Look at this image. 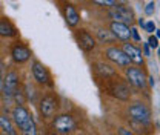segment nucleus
<instances>
[{
    "label": "nucleus",
    "instance_id": "obj_1",
    "mask_svg": "<svg viewBox=\"0 0 160 135\" xmlns=\"http://www.w3.org/2000/svg\"><path fill=\"white\" fill-rule=\"evenodd\" d=\"M37 106H39V114L42 117V120H52L60 109V98L57 95V92L54 89L43 92L39 97Z\"/></svg>",
    "mask_w": 160,
    "mask_h": 135
},
{
    "label": "nucleus",
    "instance_id": "obj_2",
    "mask_svg": "<svg viewBox=\"0 0 160 135\" xmlns=\"http://www.w3.org/2000/svg\"><path fill=\"white\" fill-rule=\"evenodd\" d=\"M20 83V75L19 71L16 68H9L3 77V91H2V100H3V104L5 106H11L14 104V92L19 89Z\"/></svg>",
    "mask_w": 160,
    "mask_h": 135
},
{
    "label": "nucleus",
    "instance_id": "obj_3",
    "mask_svg": "<svg viewBox=\"0 0 160 135\" xmlns=\"http://www.w3.org/2000/svg\"><path fill=\"white\" fill-rule=\"evenodd\" d=\"M103 92H106L108 95L114 97L120 101H128L131 98V89H129L128 81L120 80L119 75L103 81Z\"/></svg>",
    "mask_w": 160,
    "mask_h": 135
},
{
    "label": "nucleus",
    "instance_id": "obj_4",
    "mask_svg": "<svg viewBox=\"0 0 160 135\" xmlns=\"http://www.w3.org/2000/svg\"><path fill=\"white\" fill-rule=\"evenodd\" d=\"M31 75H32V80L34 83L40 86V88H49V89H54V80H52V75L49 72V69L40 61L37 58H32L31 60Z\"/></svg>",
    "mask_w": 160,
    "mask_h": 135
},
{
    "label": "nucleus",
    "instance_id": "obj_5",
    "mask_svg": "<svg viewBox=\"0 0 160 135\" xmlns=\"http://www.w3.org/2000/svg\"><path fill=\"white\" fill-rule=\"evenodd\" d=\"M51 128L59 135H71L77 129V121L71 114H57L51 121Z\"/></svg>",
    "mask_w": 160,
    "mask_h": 135
},
{
    "label": "nucleus",
    "instance_id": "obj_6",
    "mask_svg": "<svg viewBox=\"0 0 160 135\" xmlns=\"http://www.w3.org/2000/svg\"><path fill=\"white\" fill-rule=\"evenodd\" d=\"M74 40H76L77 46L85 54L94 52L97 45H99L96 37H94V34H91L89 29H86V28H76L74 29Z\"/></svg>",
    "mask_w": 160,
    "mask_h": 135
},
{
    "label": "nucleus",
    "instance_id": "obj_7",
    "mask_svg": "<svg viewBox=\"0 0 160 135\" xmlns=\"http://www.w3.org/2000/svg\"><path fill=\"white\" fill-rule=\"evenodd\" d=\"M59 5H60V12H62V16L65 19V23L68 25V28H71V29L79 28L82 17H80L77 6L74 3H71L69 0H59Z\"/></svg>",
    "mask_w": 160,
    "mask_h": 135
},
{
    "label": "nucleus",
    "instance_id": "obj_8",
    "mask_svg": "<svg viewBox=\"0 0 160 135\" xmlns=\"http://www.w3.org/2000/svg\"><path fill=\"white\" fill-rule=\"evenodd\" d=\"M9 55L16 65H25L32 58V51L25 41L14 40L9 46Z\"/></svg>",
    "mask_w": 160,
    "mask_h": 135
},
{
    "label": "nucleus",
    "instance_id": "obj_9",
    "mask_svg": "<svg viewBox=\"0 0 160 135\" xmlns=\"http://www.w3.org/2000/svg\"><path fill=\"white\" fill-rule=\"evenodd\" d=\"M103 57L108 60V63H111L112 66H117V68H128L131 65L128 55L123 52V49L120 46H106L103 49Z\"/></svg>",
    "mask_w": 160,
    "mask_h": 135
},
{
    "label": "nucleus",
    "instance_id": "obj_10",
    "mask_svg": "<svg viewBox=\"0 0 160 135\" xmlns=\"http://www.w3.org/2000/svg\"><path fill=\"white\" fill-rule=\"evenodd\" d=\"M128 115L132 121L139 123V124H148L151 123V109L142 103V101H134L129 103L128 106Z\"/></svg>",
    "mask_w": 160,
    "mask_h": 135
},
{
    "label": "nucleus",
    "instance_id": "obj_11",
    "mask_svg": "<svg viewBox=\"0 0 160 135\" xmlns=\"http://www.w3.org/2000/svg\"><path fill=\"white\" fill-rule=\"evenodd\" d=\"M108 17L111 19V22H120V23L131 26L134 23V11L129 6L117 2V5L114 8L108 9Z\"/></svg>",
    "mask_w": 160,
    "mask_h": 135
},
{
    "label": "nucleus",
    "instance_id": "obj_12",
    "mask_svg": "<svg viewBox=\"0 0 160 135\" xmlns=\"http://www.w3.org/2000/svg\"><path fill=\"white\" fill-rule=\"evenodd\" d=\"M91 72H92V75L96 77L97 81H106V80H109V78H114L119 75V74H117V69H116L111 63L103 61V60L94 61V63L91 65Z\"/></svg>",
    "mask_w": 160,
    "mask_h": 135
},
{
    "label": "nucleus",
    "instance_id": "obj_13",
    "mask_svg": "<svg viewBox=\"0 0 160 135\" xmlns=\"http://www.w3.org/2000/svg\"><path fill=\"white\" fill-rule=\"evenodd\" d=\"M11 120L16 124V128L19 129L20 132L29 124V121L32 120V115L29 112V109L25 104H16L11 109Z\"/></svg>",
    "mask_w": 160,
    "mask_h": 135
},
{
    "label": "nucleus",
    "instance_id": "obj_14",
    "mask_svg": "<svg viewBox=\"0 0 160 135\" xmlns=\"http://www.w3.org/2000/svg\"><path fill=\"white\" fill-rule=\"evenodd\" d=\"M125 77L128 84L137 88V89H145L146 88V74L143 72V69H140L139 66H128L125 68Z\"/></svg>",
    "mask_w": 160,
    "mask_h": 135
},
{
    "label": "nucleus",
    "instance_id": "obj_15",
    "mask_svg": "<svg viewBox=\"0 0 160 135\" xmlns=\"http://www.w3.org/2000/svg\"><path fill=\"white\" fill-rule=\"evenodd\" d=\"M120 48H122L123 52L128 55L131 63H134L136 66H143V65H145V55H143L142 49H139L136 45H132V43H129V41H125V43H122Z\"/></svg>",
    "mask_w": 160,
    "mask_h": 135
},
{
    "label": "nucleus",
    "instance_id": "obj_16",
    "mask_svg": "<svg viewBox=\"0 0 160 135\" xmlns=\"http://www.w3.org/2000/svg\"><path fill=\"white\" fill-rule=\"evenodd\" d=\"M108 29H109L111 34L116 37V40H120V41H123V43L131 40V26H128V25H125V23L109 22Z\"/></svg>",
    "mask_w": 160,
    "mask_h": 135
},
{
    "label": "nucleus",
    "instance_id": "obj_17",
    "mask_svg": "<svg viewBox=\"0 0 160 135\" xmlns=\"http://www.w3.org/2000/svg\"><path fill=\"white\" fill-rule=\"evenodd\" d=\"M19 29L12 23V20L6 16L0 17V39H17Z\"/></svg>",
    "mask_w": 160,
    "mask_h": 135
},
{
    "label": "nucleus",
    "instance_id": "obj_18",
    "mask_svg": "<svg viewBox=\"0 0 160 135\" xmlns=\"http://www.w3.org/2000/svg\"><path fill=\"white\" fill-rule=\"evenodd\" d=\"M94 37H96V40H97V43H100V45H109V46H112V43L117 41L116 37L111 34V31L106 29V28H103V26L96 28V34H94Z\"/></svg>",
    "mask_w": 160,
    "mask_h": 135
},
{
    "label": "nucleus",
    "instance_id": "obj_19",
    "mask_svg": "<svg viewBox=\"0 0 160 135\" xmlns=\"http://www.w3.org/2000/svg\"><path fill=\"white\" fill-rule=\"evenodd\" d=\"M22 88H23V92H25V97H26V101H29L31 104H37L40 95H39V92H37V89H36V86L32 84V81L31 80H26L22 84Z\"/></svg>",
    "mask_w": 160,
    "mask_h": 135
},
{
    "label": "nucleus",
    "instance_id": "obj_20",
    "mask_svg": "<svg viewBox=\"0 0 160 135\" xmlns=\"http://www.w3.org/2000/svg\"><path fill=\"white\" fill-rule=\"evenodd\" d=\"M0 131L2 134L6 135H17L16 124L12 123L11 117H8L6 114H0Z\"/></svg>",
    "mask_w": 160,
    "mask_h": 135
},
{
    "label": "nucleus",
    "instance_id": "obj_21",
    "mask_svg": "<svg viewBox=\"0 0 160 135\" xmlns=\"http://www.w3.org/2000/svg\"><path fill=\"white\" fill-rule=\"evenodd\" d=\"M92 5H97V6H102V8H114L117 5V0H89Z\"/></svg>",
    "mask_w": 160,
    "mask_h": 135
},
{
    "label": "nucleus",
    "instance_id": "obj_22",
    "mask_svg": "<svg viewBox=\"0 0 160 135\" xmlns=\"http://www.w3.org/2000/svg\"><path fill=\"white\" fill-rule=\"evenodd\" d=\"M148 45H149V48L151 49H159V39L156 37V36H151L149 39H148Z\"/></svg>",
    "mask_w": 160,
    "mask_h": 135
},
{
    "label": "nucleus",
    "instance_id": "obj_23",
    "mask_svg": "<svg viewBox=\"0 0 160 135\" xmlns=\"http://www.w3.org/2000/svg\"><path fill=\"white\" fill-rule=\"evenodd\" d=\"M154 11H156V3H154V2L146 3V6H145V14H146V16H152Z\"/></svg>",
    "mask_w": 160,
    "mask_h": 135
},
{
    "label": "nucleus",
    "instance_id": "obj_24",
    "mask_svg": "<svg viewBox=\"0 0 160 135\" xmlns=\"http://www.w3.org/2000/svg\"><path fill=\"white\" fill-rule=\"evenodd\" d=\"M145 31H146V32H149V34H152L154 31H157V28H156V23H154L152 20L146 22V23H145Z\"/></svg>",
    "mask_w": 160,
    "mask_h": 135
},
{
    "label": "nucleus",
    "instance_id": "obj_25",
    "mask_svg": "<svg viewBox=\"0 0 160 135\" xmlns=\"http://www.w3.org/2000/svg\"><path fill=\"white\" fill-rule=\"evenodd\" d=\"M131 39L136 40V41H140V34L136 26H131Z\"/></svg>",
    "mask_w": 160,
    "mask_h": 135
},
{
    "label": "nucleus",
    "instance_id": "obj_26",
    "mask_svg": "<svg viewBox=\"0 0 160 135\" xmlns=\"http://www.w3.org/2000/svg\"><path fill=\"white\" fill-rule=\"evenodd\" d=\"M117 135H134L129 129H126V128H119L117 129Z\"/></svg>",
    "mask_w": 160,
    "mask_h": 135
},
{
    "label": "nucleus",
    "instance_id": "obj_27",
    "mask_svg": "<svg viewBox=\"0 0 160 135\" xmlns=\"http://www.w3.org/2000/svg\"><path fill=\"white\" fill-rule=\"evenodd\" d=\"M143 55L145 57H149L151 55V48H149L148 43H143Z\"/></svg>",
    "mask_w": 160,
    "mask_h": 135
},
{
    "label": "nucleus",
    "instance_id": "obj_28",
    "mask_svg": "<svg viewBox=\"0 0 160 135\" xmlns=\"http://www.w3.org/2000/svg\"><path fill=\"white\" fill-rule=\"evenodd\" d=\"M146 81L149 83V86H154V84H156V81H154V77H152V75H148V77H146Z\"/></svg>",
    "mask_w": 160,
    "mask_h": 135
},
{
    "label": "nucleus",
    "instance_id": "obj_29",
    "mask_svg": "<svg viewBox=\"0 0 160 135\" xmlns=\"http://www.w3.org/2000/svg\"><path fill=\"white\" fill-rule=\"evenodd\" d=\"M137 23H139V26H142V28L145 29V23H146L145 20H143V19H139V20H137Z\"/></svg>",
    "mask_w": 160,
    "mask_h": 135
},
{
    "label": "nucleus",
    "instance_id": "obj_30",
    "mask_svg": "<svg viewBox=\"0 0 160 135\" xmlns=\"http://www.w3.org/2000/svg\"><path fill=\"white\" fill-rule=\"evenodd\" d=\"M2 91H3V75L0 74V94H2Z\"/></svg>",
    "mask_w": 160,
    "mask_h": 135
},
{
    "label": "nucleus",
    "instance_id": "obj_31",
    "mask_svg": "<svg viewBox=\"0 0 160 135\" xmlns=\"http://www.w3.org/2000/svg\"><path fill=\"white\" fill-rule=\"evenodd\" d=\"M156 37L160 40V29H157V31H156Z\"/></svg>",
    "mask_w": 160,
    "mask_h": 135
},
{
    "label": "nucleus",
    "instance_id": "obj_32",
    "mask_svg": "<svg viewBox=\"0 0 160 135\" xmlns=\"http://www.w3.org/2000/svg\"><path fill=\"white\" fill-rule=\"evenodd\" d=\"M48 135H59V134H56L54 131H51V132H49V134H48Z\"/></svg>",
    "mask_w": 160,
    "mask_h": 135
},
{
    "label": "nucleus",
    "instance_id": "obj_33",
    "mask_svg": "<svg viewBox=\"0 0 160 135\" xmlns=\"http://www.w3.org/2000/svg\"><path fill=\"white\" fill-rule=\"evenodd\" d=\"M0 51H2V41H0Z\"/></svg>",
    "mask_w": 160,
    "mask_h": 135
},
{
    "label": "nucleus",
    "instance_id": "obj_34",
    "mask_svg": "<svg viewBox=\"0 0 160 135\" xmlns=\"http://www.w3.org/2000/svg\"><path fill=\"white\" fill-rule=\"evenodd\" d=\"M159 54H160V46H159Z\"/></svg>",
    "mask_w": 160,
    "mask_h": 135
},
{
    "label": "nucleus",
    "instance_id": "obj_35",
    "mask_svg": "<svg viewBox=\"0 0 160 135\" xmlns=\"http://www.w3.org/2000/svg\"><path fill=\"white\" fill-rule=\"evenodd\" d=\"M2 135H6V134H2Z\"/></svg>",
    "mask_w": 160,
    "mask_h": 135
}]
</instances>
